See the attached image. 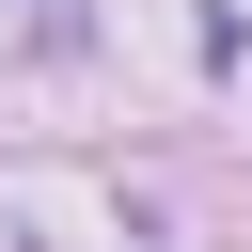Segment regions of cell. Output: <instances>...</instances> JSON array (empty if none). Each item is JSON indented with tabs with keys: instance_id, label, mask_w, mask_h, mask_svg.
I'll return each mask as SVG.
<instances>
[]
</instances>
